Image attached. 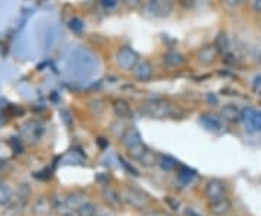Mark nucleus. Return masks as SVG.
I'll return each mask as SVG.
<instances>
[{"instance_id":"72a5a7b5","label":"nucleus","mask_w":261,"mask_h":216,"mask_svg":"<svg viewBox=\"0 0 261 216\" xmlns=\"http://www.w3.org/2000/svg\"><path fill=\"white\" fill-rule=\"evenodd\" d=\"M96 141H97V145H99V147H100L102 150H106V148L109 147L108 139H105V138H102V137H100V138H97Z\"/></svg>"},{"instance_id":"bb28decb","label":"nucleus","mask_w":261,"mask_h":216,"mask_svg":"<svg viewBox=\"0 0 261 216\" xmlns=\"http://www.w3.org/2000/svg\"><path fill=\"white\" fill-rule=\"evenodd\" d=\"M118 1H119V0H100V4H102L105 9H108L109 10V9H113V7L118 4Z\"/></svg>"},{"instance_id":"20e7f679","label":"nucleus","mask_w":261,"mask_h":216,"mask_svg":"<svg viewBox=\"0 0 261 216\" xmlns=\"http://www.w3.org/2000/svg\"><path fill=\"white\" fill-rule=\"evenodd\" d=\"M87 202V196L81 192H73L55 203V212L60 216H71L77 209Z\"/></svg>"},{"instance_id":"dca6fc26","label":"nucleus","mask_w":261,"mask_h":216,"mask_svg":"<svg viewBox=\"0 0 261 216\" xmlns=\"http://www.w3.org/2000/svg\"><path fill=\"white\" fill-rule=\"evenodd\" d=\"M199 122L203 125L208 131H212V132H218V131L222 129L221 119L216 118V116H214V115H202Z\"/></svg>"},{"instance_id":"9b49d317","label":"nucleus","mask_w":261,"mask_h":216,"mask_svg":"<svg viewBox=\"0 0 261 216\" xmlns=\"http://www.w3.org/2000/svg\"><path fill=\"white\" fill-rule=\"evenodd\" d=\"M218 55H219L218 48L214 44H211V45L203 46L198 52V61L200 64H203V65H211V64H214L216 61Z\"/></svg>"},{"instance_id":"4be33fe9","label":"nucleus","mask_w":261,"mask_h":216,"mask_svg":"<svg viewBox=\"0 0 261 216\" xmlns=\"http://www.w3.org/2000/svg\"><path fill=\"white\" fill-rule=\"evenodd\" d=\"M96 212H97V208L93 205L92 202H86L83 203L78 209H77V216H96Z\"/></svg>"},{"instance_id":"2f4dec72","label":"nucleus","mask_w":261,"mask_h":216,"mask_svg":"<svg viewBox=\"0 0 261 216\" xmlns=\"http://www.w3.org/2000/svg\"><path fill=\"white\" fill-rule=\"evenodd\" d=\"M96 216H116L112 209H97Z\"/></svg>"},{"instance_id":"f03ea898","label":"nucleus","mask_w":261,"mask_h":216,"mask_svg":"<svg viewBox=\"0 0 261 216\" xmlns=\"http://www.w3.org/2000/svg\"><path fill=\"white\" fill-rule=\"evenodd\" d=\"M121 141H122L123 147H125L128 155L132 160H135V161H138L139 158L142 157V154L145 153V150H147V147L142 142L141 134H139L135 128L126 129V132H125V135H123Z\"/></svg>"},{"instance_id":"412c9836","label":"nucleus","mask_w":261,"mask_h":216,"mask_svg":"<svg viewBox=\"0 0 261 216\" xmlns=\"http://www.w3.org/2000/svg\"><path fill=\"white\" fill-rule=\"evenodd\" d=\"M139 164H142L144 167H153L154 164H157L158 163V160H157V154L151 151V150H145V153L142 154V157L138 160Z\"/></svg>"},{"instance_id":"ddd939ff","label":"nucleus","mask_w":261,"mask_h":216,"mask_svg":"<svg viewBox=\"0 0 261 216\" xmlns=\"http://www.w3.org/2000/svg\"><path fill=\"white\" fill-rule=\"evenodd\" d=\"M231 208H232V203L227 198L215 202H209V212L214 216H225L227 214H230Z\"/></svg>"},{"instance_id":"5701e85b","label":"nucleus","mask_w":261,"mask_h":216,"mask_svg":"<svg viewBox=\"0 0 261 216\" xmlns=\"http://www.w3.org/2000/svg\"><path fill=\"white\" fill-rule=\"evenodd\" d=\"M214 45L218 48L219 54H221V52H227V49H228V46H230V41H228V36H227L225 32H221V33L216 36V41Z\"/></svg>"},{"instance_id":"473e14b6","label":"nucleus","mask_w":261,"mask_h":216,"mask_svg":"<svg viewBox=\"0 0 261 216\" xmlns=\"http://www.w3.org/2000/svg\"><path fill=\"white\" fill-rule=\"evenodd\" d=\"M123 1H125V4H126L128 7H131V9L138 7L139 3H141V0H123Z\"/></svg>"},{"instance_id":"4c0bfd02","label":"nucleus","mask_w":261,"mask_h":216,"mask_svg":"<svg viewBox=\"0 0 261 216\" xmlns=\"http://www.w3.org/2000/svg\"><path fill=\"white\" fill-rule=\"evenodd\" d=\"M186 215L187 216H200V215H196L193 209H187V211H186Z\"/></svg>"},{"instance_id":"423d86ee","label":"nucleus","mask_w":261,"mask_h":216,"mask_svg":"<svg viewBox=\"0 0 261 216\" xmlns=\"http://www.w3.org/2000/svg\"><path fill=\"white\" fill-rule=\"evenodd\" d=\"M205 196L209 202L219 201L227 198V185L219 179H212L205 186Z\"/></svg>"},{"instance_id":"4468645a","label":"nucleus","mask_w":261,"mask_h":216,"mask_svg":"<svg viewBox=\"0 0 261 216\" xmlns=\"http://www.w3.org/2000/svg\"><path fill=\"white\" fill-rule=\"evenodd\" d=\"M221 119L228 124H237L241 121V110L235 105H225L221 110Z\"/></svg>"},{"instance_id":"c9c22d12","label":"nucleus","mask_w":261,"mask_h":216,"mask_svg":"<svg viewBox=\"0 0 261 216\" xmlns=\"http://www.w3.org/2000/svg\"><path fill=\"white\" fill-rule=\"evenodd\" d=\"M144 216H173V215L166 214V212H150V214H147V215Z\"/></svg>"},{"instance_id":"e433bc0d","label":"nucleus","mask_w":261,"mask_h":216,"mask_svg":"<svg viewBox=\"0 0 261 216\" xmlns=\"http://www.w3.org/2000/svg\"><path fill=\"white\" fill-rule=\"evenodd\" d=\"M208 102L212 105V106H216V103H218V99H216L215 96H212V94H209L208 96Z\"/></svg>"},{"instance_id":"7c9ffc66","label":"nucleus","mask_w":261,"mask_h":216,"mask_svg":"<svg viewBox=\"0 0 261 216\" xmlns=\"http://www.w3.org/2000/svg\"><path fill=\"white\" fill-rule=\"evenodd\" d=\"M179 3H180V6L182 7H185V9H193V6H195V0H177Z\"/></svg>"},{"instance_id":"cd10ccee","label":"nucleus","mask_w":261,"mask_h":216,"mask_svg":"<svg viewBox=\"0 0 261 216\" xmlns=\"http://www.w3.org/2000/svg\"><path fill=\"white\" fill-rule=\"evenodd\" d=\"M119 161H121V164H122L123 167H125V169H126V170L129 171V173H132V174H134V176H139V174H138V171L135 170V169H134V167H132V166H129V164H128V163H126V161H125V158H123V157H119Z\"/></svg>"},{"instance_id":"f8f14e48","label":"nucleus","mask_w":261,"mask_h":216,"mask_svg":"<svg viewBox=\"0 0 261 216\" xmlns=\"http://www.w3.org/2000/svg\"><path fill=\"white\" fill-rule=\"evenodd\" d=\"M153 65L148 61L142 60V61L137 62V65L134 67V74L139 81H148L153 77Z\"/></svg>"},{"instance_id":"f3484780","label":"nucleus","mask_w":261,"mask_h":216,"mask_svg":"<svg viewBox=\"0 0 261 216\" xmlns=\"http://www.w3.org/2000/svg\"><path fill=\"white\" fill-rule=\"evenodd\" d=\"M163 61L166 65H170V67H180L185 64V57L177 52V51H171V52H167L164 57H163Z\"/></svg>"},{"instance_id":"f257e3e1","label":"nucleus","mask_w":261,"mask_h":216,"mask_svg":"<svg viewBox=\"0 0 261 216\" xmlns=\"http://www.w3.org/2000/svg\"><path fill=\"white\" fill-rule=\"evenodd\" d=\"M142 112L151 118H157V119H163V118H169V116H174L179 109L176 108L173 103H170L169 100L164 99H153L148 100L142 105Z\"/></svg>"},{"instance_id":"9d476101","label":"nucleus","mask_w":261,"mask_h":216,"mask_svg":"<svg viewBox=\"0 0 261 216\" xmlns=\"http://www.w3.org/2000/svg\"><path fill=\"white\" fill-rule=\"evenodd\" d=\"M54 211H55V203L48 196L39 198L33 205V215L35 216H51Z\"/></svg>"},{"instance_id":"c85d7f7f","label":"nucleus","mask_w":261,"mask_h":216,"mask_svg":"<svg viewBox=\"0 0 261 216\" xmlns=\"http://www.w3.org/2000/svg\"><path fill=\"white\" fill-rule=\"evenodd\" d=\"M222 1H224V4L228 6L230 9H235V7H238V6L241 4L243 0H222Z\"/></svg>"},{"instance_id":"6ab92c4d","label":"nucleus","mask_w":261,"mask_h":216,"mask_svg":"<svg viewBox=\"0 0 261 216\" xmlns=\"http://www.w3.org/2000/svg\"><path fill=\"white\" fill-rule=\"evenodd\" d=\"M158 164H160L161 170L169 173V171H173L177 166H179V161H177L176 158L170 157V155H163V157H160Z\"/></svg>"},{"instance_id":"a211bd4d","label":"nucleus","mask_w":261,"mask_h":216,"mask_svg":"<svg viewBox=\"0 0 261 216\" xmlns=\"http://www.w3.org/2000/svg\"><path fill=\"white\" fill-rule=\"evenodd\" d=\"M196 177V171L192 170V169H187V167H182L179 171V176H177V180L182 186H189Z\"/></svg>"},{"instance_id":"7ed1b4c3","label":"nucleus","mask_w":261,"mask_h":216,"mask_svg":"<svg viewBox=\"0 0 261 216\" xmlns=\"http://www.w3.org/2000/svg\"><path fill=\"white\" fill-rule=\"evenodd\" d=\"M121 198L126 205H129L131 208L138 209V211L148 208L150 203H151V198H150L148 193H145L141 189L132 187V186L123 187L121 190Z\"/></svg>"},{"instance_id":"2eb2a0df","label":"nucleus","mask_w":261,"mask_h":216,"mask_svg":"<svg viewBox=\"0 0 261 216\" xmlns=\"http://www.w3.org/2000/svg\"><path fill=\"white\" fill-rule=\"evenodd\" d=\"M115 115L119 118V119H129L132 118V109L129 106V103L123 99H116L112 105Z\"/></svg>"},{"instance_id":"aec40b11","label":"nucleus","mask_w":261,"mask_h":216,"mask_svg":"<svg viewBox=\"0 0 261 216\" xmlns=\"http://www.w3.org/2000/svg\"><path fill=\"white\" fill-rule=\"evenodd\" d=\"M13 199V190L6 183H0V205H7Z\"/></svg>"},{"instance_id":"39448f33","label":"nucleus","mask_w":261,"mask_h":216,"mask_svg":"<svg viewBox=\"0 0 261 216\" xmlns=\"http://www.w3.org/2000/svg\"><path fill=\"white\" fill-rule=\"evenodd\" d=\"M174 10L173 0H148L147 1V12L154 17H169Z\"/></svg>"},{"instance_id":"1a4fd4ad","label":"nucleus","mask_w":261,"mask_h":216,"mask_svg":"<svg viewBox=\"0 0 261 216\" xmlns=\"http://www.w3.org/2000/svg\"><path fill=\"white\" fill-rule=\"evenodd\" d=\"M102 196H103V201L108 205L109 209L112 211H121L122 209V198H121V193H118L113 187L110 186H103V190H102Z\"/></svg>"},{"instance_id":"f704fd0d","label":"nucleus","mask_w":261,"mask_h":216,"mask_svg":"<svg viewBox=\"0 0 261 216\" xmlns=\"http://www.w3.org/2000/svg\"><path fill=\"white\" fill-rule=\"evenodd\" d=\"M254 10L257 13H261V0H254Z\"/></svg>"},{"instance_id":"6e6552de","label":"nucleus","mask_w":261,"mask_h":216,"mask_svg":"<svg viewBox=\"0 0 261 216\" xmlns=\"http://www.w3.org/2000/svg\"><path fill=\"white\" fill-rule=\"evenodd\" d=\"M116 62L125 71H131L138 62V54L129 46H123L116 54Z\"/></svg>"},{"instance_id":"0eeeda50","label":"nucleus","mask_w":261,"mask_h":216,"mask_svg":"<svg viewBox=\"0 0 261 216\" xmlns=\"http://www.w3.org/2000/svg\"><path fill=\"white\" fill-rule=\"evenodd\" d=\"M241 121L248 132H261V110L251 108L241 110Z\"/></svg>"},{"instance_id":"393cba45","label":"nucleus","mask_w":261,"mask_h":216,"mask_svg":"<svg viewBox=\"0 0 261 216\" xmlns=\"http://www.w3.org/2000/svg\"><path fill=\"white\" fill-rule=\"evenodd\" d=\"M68 28L74 32V33H80V32L84 29V22L80 17H73L68 22Z\"/></svg>"},{"instance_id":"c756f323","label":"nucleus","mask_w":261,"mask_h":216,"mask_svg":"<svg viewBox=\"0 0 261 216\" xmlns=\"http://www.w3.org/2000/svg\"><path fill=\"white\" fill-rule=\"evenodd\" d=\"M60 115H61V119L64 121V124L67 125V126H70V125H71L70 112H68V110H61V112H60Z\"/></svg>"},{"instance_id":"a878e982","label":"nucleus","mask_w":261,"mask_h":216,"mask_svg":"<svg viewBox=\"0 0 261 216\" xmlns=\"http://www.w3.org/2000/svg\"><path fill=\"white\" fill-rule=\"evenodd\" d=\"M164 202L169 205L173 211H179V208H180V202L177 201V199H174V198H171V196H166Z\"/></svg>"},{"instance_id":"b1692460","label":"nucleus","mask_w":261,"mask_h":216,"mask_svg":"<svg viewBox=\"0 0 261 216\" xmlns=\"http://www.w3.org/2000/svg\"><path fill=\"white\" fill-rule=\"evenodd\" d=\"M38 128H41L38 124L33 122V128H31V122L28 125L23 126V137L26 138H32V139H38L39 138V134H38Z\"/></svg>"}]
</instances>
